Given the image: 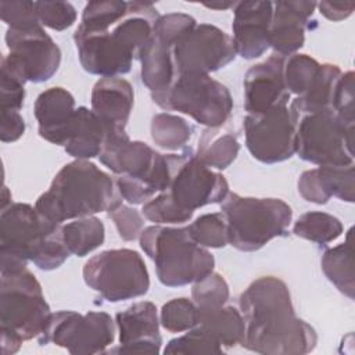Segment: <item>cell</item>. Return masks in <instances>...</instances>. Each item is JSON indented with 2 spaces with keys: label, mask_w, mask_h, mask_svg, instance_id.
Returning a JSON list of instances; mask_svg holds the SVG:
<instances>
[{
  "label": "cell",
  "mask_w": 355,
  "mask_h": 355,
  "mask_svg": "<svg viewBox=\"0 0 355 355\" xmlns=\"http://www.w3.org/2000/svg\"><path fill=\"white\" fill-rule=\"evenodd\" d=\"M245 323L241 347L265 355H304L315 349V329L295 315L287 284L275 276L254 280L240 295Z\"/></svg>",
  "instance_id": "6da1fadb"
},
{
  "label": "cell",
  "mask_w": 355,
  "mask_h": 355,
  "mask_svg": "<svg viewBox=\"0 0 355 355\" xmlns=\"http://www.w3.org/2000/svg\"><path fill=\"white\" fill-rule=\"evenodd\" d=\"M122 197L108 173L89 159L65 164L47 191L39 196L35 208L47 219L62 225L98 212H107Z\"/></svg>",
  "instance_id": "7a4b0ae2"
},
{
  "label": "cell",
  "mask_w": 355,
  "mask_h": 355,
  "mask_svg": "<svg viewBox=\"0 0 355 355\" xmlns=\"http://www.w3.org/2000/svg\"><path fill=\"white\" fill-rule=\"evenodd\" d=\"M139 241L166 287L191 284L214 272V255L191 239L187 226L153 225L143 229Z\"/></svg>",
  "instance_id": "3957f363"
},
{
  "label": "cell",
  "mask_w": 355,
  "mask_h": 355,
  "mask_svg": "<svg viewBox=\"0 0 355 355\" xmlns=\"http://www.w3.org/2000/svg\"><path fill=\"white\" fill-rule=\"evenodd\" d=\"M220 211L226 218L229 244L244 252L286 236L293 219L291 207L280 198L243 197L237 193H227Z\"/></svg>",
  "instance_id": "277c9868"
},
{
  "label": "cell",
  "mask_w": 355,
  "mask_h": 355,
  "mask_svg": "<svg viewBox=\"0 0 355 355\" xmlns=\"http://www.w3.org/2000/svg\"><path fill=\"white\" fill-rule=\"evenodd\" d=\"M151 98L162 110L183 112L207 128L225 125L233 111L229 89L204 73H176L171 85L151 93Z\"/></svg>",
  "instance_id": "5b68a950"
},
{
  "label": "cell",
  "mask_w": 355,
  "mask_h": 355,
  "mask_svg": "<svg viewBox=\"0 0 355 355\" xmlns=\"http://www.w3.org/2000/svg\"><path fill=\"white\" fill-rule=\"evenodd\" d=\"M62 225L44 218L35 207L11 202L1 208L0 215V273L26 269L28 262L37 257L44 244Z\"/></svg>",
  "instance_id": "8992f818"
},
{
  "label": "cell",
  "mask_w": 355,
  "mask_h": 355,
  "mask_svg": "<svg viewBox=\"0 0 355 355\" xmlns=\"http://www.w3.org/2000/svg\"><path fill=\"white\" fill-rule=\"evenodd\" d=\"M83 280L108 302L147 294L150 276L141 255L129 248L107 250L86 261Z\"/></svg>",
  "instance_id": "52a82bcc"
},
{
  "label": "cell",
  "mask_w": 355,
  "mask_h": 355,
  "mask_svg": "<svg viewBox=\"0 0 355 355\" xmlns=\"http://www.w3.org/2000/svg\"><path fill=\"white\" fill-rule=\"evenodd\" d=\"M294 118L295 154L301 159L319 166L354 164V128L345 126L333 111Z\"/></svg>",
  "instance_id": "ba28073f"
},
{
  "label": "cell",
  "mask_w": 355,
  "mask_h": 355,
  "mask_svg": "<svg viewBox=\"0 0 355 355\" xmlns=\"http://www.w3.org/2000/svg\"><path fill=\"white\" fill-rule=\"evenodd\" d=\"M169 182L164 193L178 209L193 216L194 211L208 204L222 202L229 184L222 173L205 166L191 148L178 154H165Z\"/></svg>",
  "instance_id": "9c48e42d"
},
{
  "label": "cell",
  "mask_w": 355,
  "mask_h": 355,
  "mask_svg": "<svg viewBox=\"0 0 355 355\" xmlns=\"http://www.w3.org/2000/svg\"><path fill=\"white\" fill-rule=\"evenodd\" d=\"M50 315L42 286L28 268L1 275L0 327L26 341L40 336Z\"/></svg>",
  "instance_id": "30bf717a"
},
{
  "label": "cell",
  "mask_w": 355,
  "mask_h": 355,
  "mask_svg": "<svg viewBox=\"0 0 355 355\" xmlns=\"http://www.w3.org/2000/svg\"><path fill=\"white\" fill-rule=\"evenodd\" d=\"M115 322L107 312L58 311L50 315L37 337L40 345L54 344L72 355L104 354L114 343Z\"/></svg>",
  "instance_id": "8fae6325"
},
{
  "label": "cell",
  "mask_w": 355,
  "mask_h": 355,
  "mask_svg": "<svg viewBox=\"0 0 355 355\" xmlns=\"http://www.w3.org/2000/svg\"><path fill=\"white\" fill-rule=\"evenodd\" d=\"M8 54L1 57L0 69H6L24 83L49 80L60 68L61 50L42 25L6 32Z\"/></svg>",
  "instance_id": "7c38bea8"
},
{
  "label": "cell",
  "mask_w": 355,
  "mask_h": 355,
  "mask_svg": "<svg viewBox=\"0 0 355 355\" xmlns=\"http://www.w3.org/2000/svg\"><path fill=\"white\" fill-rule=\"evenodd\" d=\"M232 36L211 24H196L173 46L176 73H204L219 71L236 58Z\"/></svg>",
  "instance_id": "4fadbf2b"
},
{
  "label": "cell",
  "mask_w": 355,
  "mask_h": 355,
  "mask_svg": "<svg viewBox=\"0 0 355 355\" xmlns=\"http://www.w3.org/2000/svg\"><path fill=\"white\" fill-rule=\"evenodd\" d=\"M196 19L183 12L159 15L153 35L140 53L141 82L151 93L165 90L175 78L172 50L178 39L196 26Z\"/></svg>",
  "instance_id": "5bb4252c"
},
{
  "label": "cell",
  "mask_w": 355,
  "mask_h": 355,
  "mask_svg": "<svg viewBox=\"0 0 355 355\" xmlns=\"http://www.w3.org/2000/svg\"><path fill=\"white\" fill-rule=\"evenodd\" d=\"M243 128L245 146L259 162H283L295 154V118L288 107L247 114Z\"/></svg>",
  "instance_id": "9a60e30c"
},
{
  "label": "cell",
  "mask_w": 355,
  "mask_h": 355,
  "mask_svg": "<svg viewBox=\"0 0 355 355\" xmlns=\"http://www.w3.org/2000/svg\"><path fill=\"white\" fill-rule=\"evenodd\" d=\"M73 42L80 65L92 75L112 78L125 75L132 68L133 55L112 37L108 29L93 31L79 25Z\"/></svg>",
  "instance_id": "2e32d148"
},
{
  "label": "cell",
  "mask_w": 355,
  "mask_h": 355,
  "mask_svg": "<svg viewBox=\"0 0 355 355\" xmlns=\"http://www.w3.org/2000/svg\"><path fill=\"white\" fill-rule=\"evenodd\" d=\"M119 345L107 354H158L162 338L157 306L150 301H139L115 316Z\"/></svg>",
  "instance_id": "e0dca14e"
},
{
  "label": "cell",
  "mask_w": 355,
  "mask_h": 355,
  "mask_svg": "<svg viewBox=\"0 0 355 355\" xmlns=\"http://www.w3.org/2000/svg\"><path fill=\"white\" fill-rule=\"evenodd\" d=\"M283 64L284 57L273 53L247 71L243 82L247 114H262L287 107L290 93L284 83Z\"/></svg>",
  "instance_id": "ac0fdd59"
},
{
  "label": "cell",
  "mask_w": 355,
  "mask_h": 355,
  "mask_svg": "<svg viewBox=\"0 0 355 355\" xmlns=\"http://www.w3.org/2000/svg\"><path fill=\"white\" fill-rule=\"evenodd\" d=\"M233 43L237 55L254 60L266 53L273 15L272 1H239L233 7Z\"/></svg>",
  "instance_id": "d6986e66"
},
{
  "label": "cell",
  "mask_w": 355,
  "mask_h": 355,
  "mask_svg": "<svg viewBox=\"0 0 355 355\" xmlns=\"http://www.w3.org/2000/svg\"><path fill=\"white\" fill-rule=\"evenodd\" d=\"M132 85L119 76L100 78L92 90V111L105 125L108 136L126 133V125L133 108Z\"/></svg>",
  "instance_id": "ffe728a7"
},
{
  "label": "cell",
  "mask_w": 355,
  "mask_h": 355,
  "mask_svg": "<svg viewBox=\"0 0 355 355\" xmlns=\"http://www.w3.org/2000/svg\"><path fill=\"white\" fill-rule=\"evenodd\" d=\"M316 4L315 1L273 3L269 46L276 54L287 57L304 46L305 29Z\"/></svg>",
  "instance_id": "44dd1931"
},
{
  "label": "cell",
  "mask_w": 355,
  "mask_h": 355,
  "mask_svg": "<svg viewBox=\"0 0 355 355\" xmlns=\"http://www.w3.org/2000/svg\"><path fill=\"white\" fill-rule=\"evenodd\" d=\"M75 110V98L67 89L50 87L42 92L33 105L39 136L53 144L62 146Z\"/></svg>",
  "instance_id": "7402d4cb"
},
{
  "label": "cell",
  "mask_w": 355,
  "mask_h": 355,
  "mask_svg": "<svg viewBox=\"0 0 355 355\" xmlns=\"http://www.w3.org/2000/svg\"><path fill=\"white\" fill-rule=\"evenodd\" d=\"M108 137L105 125L87 107H78L67 128L64 150L76 159L98 157Z\"/></svg>",
  "instance_id": "603a6c76"
},
{
  "label": "cell",
  "mask_w": 355,
  "mask_h": 355,
  "mask_svg": "<svg viewBox=\"0 0 355 355\" xmlns=\"http://www.w3.org/2000/svg\"><path fill=\"white\" fill-rule=\"evenodd\" d=\"M197 327L209 334L220 347L234 348L241 345L245 334V323L240 311L234 306L198 309Z\"/></svg>",
  "instance_id": "cb8c5ba5"
},
{
  "label": "cell",
  "mask_w": 355,
  "mask_h": 355,
  "mask_svg": "<svg viewBox=\"0 0 355 355\" xmlns=\"http://www.w3.org/2000/svg\"><path fill=\"white\" fill-rule=\"evenodd\" d=\"M341 73V69L334 64H320L319 72L308 90L291 101L288 107L291 112L294 115H301L333 111L334 92Z\"/></svg>",
  "instance_id": "d4e9b609"
},
{
  "label": "cell",
  "mask_w": 355,
  "mask_h": 355,
  "mask_svg": "<svg viewBox=\"0 0 355 355\" xmlns=\"http://www.w3.org/2000/svg\"><path fill=\"white\" fill-rule=\"evenodd\" d=\"M240 144L237 133L225 125L216 128H207L197 147V158L208 168L226 169L237 157Z\"/></svg>",
  "instance_id": "484cf974"
},
{
  "label": "cell",
  "mask_w": 355,
  "mask_h": 355,
  "mask_svg": "<svg viewBox=\"0 0 355 355\" xmlns=\"http://www.w3.org/2000/svg\"><path fill=\"white\" fill-rule=\"evenodd\" d=\"M352 229L347 233V240L336 247L326 250L322 255V270L336 288L354 300L355 293V273H354V247H352Z\"/></svg>",
  "instance_id": "4316f807"
},
{
  "label": "cell",
  "mask_w": 355,
  "mask_h": 355,
  "mask_svg": "<svg viewBox=\"0 0 355 355\" xmlns=\"http://www.w3.org/2000/svg\"><path fill=\"white\" fill-rule=\"evenodd\" d=\"M62 239L71 254L85 257L104 243L105 227L96 216L73 219L62 225Z\"/></svg>",
  "instance_id": "83f0119b"
},
{
  "label": "cell",
  "mask_w": 355,
  "mask_h": 355,
  "mask_svg": "<svg viewBox=\"0 0 355 355\" xmlns=\"http://www.w3.org/2000/svg\"><path fill=\"white\" fill-rule=\"evenodd\" d=\"M343 230L344 227L338 218L320 211L302 214L293 226L295 236L320 245H326L338 239Z\"/></svg>",
  "instance_id": "f1b7e54d"
},
{
  "label": "cell",
  "mask_w": 355,
  "mask_h": 355,
  "mask_svg": "<svg viewBox=\"0 0 355 355\" xmlns=\"http://www.w3.org/2000/svg\"><path fill=\"white\" fill-rule=\"evenodd\" d=\"M153 141L165 150H179L193 136V126L182 116L159 112L153 116L150 125Z\"/></svg>",
  "instance_id": "f546056e"
},
{
  "label": "cell",
  "mask_w": 355,
  "mask_h": 355,
  "mask_svg": "<svg viewBox=\"0 0 355 355\" xmlns=\"http://www.w3.org/2000/svg\"><path fill=\"white\" fill-rule=\"evenodd\" d=\"M320 64L308 54L294 53L284 57L283 76L290 94H304L319 72Z\"/></svg>",
  "instance_id": "4dcf8cb0"
},
{
  "label": "cell",
  "mask_w": 355,
  "mask_h": 355,
  "mask_svg": "<svg viewBox=\"0 0 355 355\" xmlns=\"http://www.w3.org/2000/svg\"><path fill=\"white\" fill-rule=\"evenodd\" d=\"M316 175L323 191L341 201L355 200V168L354 164L340 166H318Z\"/></svg>",
  "instance_id": "1f68e13d"
},
{
  "label": "cell",
  "mask_w": 355,
  "mask_h": 355,
  "mask_svg": "<svg viewBox=\"0 0 355 355\" xmlns=\"http://www.w3.org/2000/svg\"><path fill=\"white\" fill-rule=\"evenodd\" d=\"M187 229L191 239L204 248H222L229 244L227 223L222 212L200 215Z\"/></svg>",
  "instance_id": "d6a6232c"
},
{
  "label": "cell",
  "mask_w": 355,
  "mask_h": 355,
  "mask_svg": "<svg viewBox=\"0 0 355 355\" xmlns=\"http://www.w3.org/2000/svg\"><path fill=\"white\" fill-rule=\"evenodd\" d=\"M197 305L193 300L179 297L165 302L159 311V324L171 333L187 331L197 326Z\"/></svg>",
  "instance_id": "836d02e7"
},
{
  "label": "cell",
  "mask_w": 355,
  "mask_h": 355,
  "mask_svg": "<svg viewBox=\"0 0 355 355\" xmlns=\"http://www.w3.org/2000/svg\"><path fill=\"white\" fill-rule=\"evenodd\" d=\"M128 10V1L103 0L89 1L82 12L80 26L93 31H105L115 25Z\"/></svg>",
  "instance_id": "e575fe53"
},
{
  "label": "cell",
  "mask_w": 355,
  "mask_h": 355,
  "mask_svg": "<svg viewBox=\"0 0 355 355\" xmlns=\"http://www.w3.org/2000/svg\"><path fill=\"white\" fill-rule=\"evenodd\" d=\"M162 352L168 355H219L225 352V348L220 347L209 334L196 326L187 330L186 334L172 338Z\"/></svg>",
  "instance_id": "d590c367"
},
{
  "label": "cell",
  "mask_w": 355,
  "mask_h": 355,
  "mask_svg": "<svg viewBox=\"0 0 355 355\" xmlns=\"http://www.w3.org/2000/svg\"><path fill=\"white\" fill-rule=\"evenodd\" d=\"M191 298L198 309L218 308L226 305L229 300V286L222 275L211 272L193 283Z\"/></svg>",
  "instance_id": "8d00e7d4"
},
{
  "label": "cell",
  "mask_w": 355,
  "mask_h": 355,
  "mask_svg": "<svg viewBox=\"0 0 355 355\" xmlns=\"http://www.w3.org/2000/svg\"><path fill=\"white\" fill-rule=\"evenodd\" d=\"M39 24L53 31H65L76 21V10L67 1H35Z\"/></svg>",
  "instance_id": "74e56055"
},
{
  "label": "cell",
  "mask_w": 355,
  "mask_h": 355,
  "mask_svg": "<svg viewBox=\"0 0 355 355\" xmlns=\"http://www.w3.org/2000/svg\"><path fill=\"white\" fill-rule=\"evenodd\" d=\"M107 215L114 222L122 240L133 241L140 237L144 229V216L141 212L129 205H125L121 200L107 211Z\"/></svg>",
  "instance_id": "f35d334b"
},
{
  "label": "cell",
  "mask_w": 355,
  "mask_h": 355,
  "mask_svg": "<svg viewBox=\"0 0 355 355\" xmlns=\"http://www.w3.org/2000/svg\"><path fill=\"white\" fill-rule=\"evenodd\" d=\"M333 112L348 128L355 126L354 107V72H343L334 92Z\"/></svg>",
  "instance_id": "ab89813d"
},
{
  "label": "cell",
  "mask_w": 355,
  "mask_h": 355,
  "mask_svg": "<svg viewBox=\"0 0 355 355\" xmlns=\"http://www.w3.org/2000/svg\"><path fill=\"white\" fill-rule=\"evenodd\" d=\"M0 15L3 22L14 29L40 25L36 17L35 1H0Z\"/></svg>",
  "instance_id": "60d3db41"
},
{
  "label": "cell",
  "mask_w": 355,
  "mask_h": 355,
  "mask_svg": "<svg viewBox=\"0 0 355 355\" xmlns=\"http://www.w3.org/2000/svg\"><path fill=\"white\" fill-rule=\"evenodd\" d=\"M0 110L19 111L25 100V83L6 69H0Z\"/></svg>",
  "instance_id": "b9f144b4"
},
{
  "label": "cell",
  "mask_w": 355,
  "mask_h": 355,
  "mask_svg": "<svg viewBox=\"0 0 355 355\" xmlns=\"http://www.w3.org/2000/svg\"><path fill=\"white\" fill-rule=\"evenodd\" d=\"M298 191L304 200L313 202V204L322 205L330 200L319 183V179L316 175V168L308 169L301 173V176L298 179Z\"/></svg>",
  "instance_id": "7bdbcfd3"
},
{
  "label": "cell",
  "mask_w": 355,
  "mask_h": 355,
  "mask_svg": "<svg viewBox=\"0 0 355 355\" xmlns=\"http://www.w3.org/2000/svg\"><path fill=\"white\" fill-rule=\"evenodd\" d=\"M25 132V121L19 111L6 110L1 111L0 139L3 143L17 141Z\"/></svg>",
  "instance_id": "ee69618b"
},
{
  "label": "cell",
  "mask_w": 355,
  "mask_h": 355,
  "mask_svg": "<svg viewBox=\"0 0 355 355\" xmlns=\"http://www.w3.org/2000/svg\"><path fill=\"white\" fill-rule=\"evenodd\" d=\"M316 7L319 8L320 14L323 17H326L330 21H343L345 18H348L354 8L355 4L352 1L349 3H331V1H320L316 4Z\"/></svg>",
  "instance_id": "f6af8a7d"
},
{
  "label": "cell",
  "mask_w": 355,
  "mask_h": 355,
  "mask_svg": "<svg viewBox=\"0 0 355 355\" xmlns=\"http://www.w3.org/2000/svg\"><path fill=\"white\" fill-rule=\"evenodd\" d=\"M0 334H1V354L3 355H12L21 348V344L24 340L17 333H14L8 329L0 327Z\"/></svg>",
  "instance_id": "bcb514c9"
},
{
  "label": "cell",
  "mask_w": 355,
  "mask_h": 355,
  "mask_svg": "<svg viewBox=\"0 0 355 355\" xmlns=\"http://www.w3.org/2000/svg\"><path fill=\"white\" fill-rule=\"evenodd\" d=\"M204 6L208 8H214V10H227L230 7L233 8L236 6V3H232V1H229V3H205Z\"/></svg>",
  "instance_id": "7dc6e473"
},
{
  "label": "cell",
  "mask_w": 355,
  "mask_h": 355,
  "mask_svg": "<svg viewBox=\"0 0 355 355\" xmlns=\"http://www.w3.org/2000/svg\"><path fill=\"white\" fill-rule=\"evenodd\" d=\"M11 204V193L6 186H3V194H1V208H6Z\"/></svg>",
  "instance_id": "c3c4849f"
}]
</instances>
